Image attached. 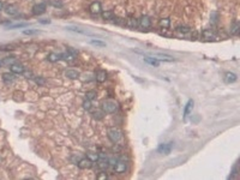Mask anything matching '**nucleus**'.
I'll list each match as a JSON object with an SVG mask.
<instances>
[{
    "label": "nucleus",
    "instance_id": "obj_42",
    "mask_svg": "<svg viewBox=\"0 0 240 180\" xmlns=\"http://www.w3.org/2000/svg\"><path fill=\"white\" fill-rule=\"evenodd\" d=\"M0 67H1V63H0Z\"/></svg>",
    "mask_w": 240,
    "mask_h": 180
},
{
    "label": "nucleus",
    "instance_id": "obj_17",
    "mask_svg": "<svg viewBox=\"0 0 240 180\" xmlns=\"http://www.w3.org/2000/svg\"><path fill=\"white\" fill-rule=\"evenodd\" d=\"M101 14H102V18L106 19V20H114L115 19V14H114L113 11H103V12H101Z\"/></svg>",
    "mask_w": 240,
    "mask_h": 180
},
{
    "label": "nucleus",
    "instance_id": "obj_38",
    "mask_svg": "<svg viewBox=\"0 0 240 180\" xmlns=\"http://www.w3.org/2000/svg\"><path fill=\"white\" fill-rule=\"evenodd\" d=\"M13 49V46H1L0 47V51H12Z\"/></svg>",
    "mask_w": 240,
    "mask_h": 180
},
{
    "label": "nucleus",
    "instance_id": "obj_7",
    "mask_svg": "<svg viewBox=\"0 0 240 180\" xmlns=\"http://www.w3.org/2000/svg\"><path fill=\"white\" fill-rule=\"evenodd\" d=\"M77 166L81 169H89V168H91L93 162L89 159H87V157L85 159H79V161L77 162Z\"/></svg>",
    "mask_w": 240,
    "mask_h": 180
},
{
    "label": "nucleus",
    "instance_id": "obj_8",
    "mask_svg": "<svg viewBox=\"0 0 240 180\" xmlns=\"http://www.w3.org/2000/svg\"><path fill=\"white\" fill-rule=\"evenodd\" d=\"M69 31H73V33H77V34H82V35H88V36H94L93 33L88 31L87 29H82V28H78V26H67L66 28Z\"/></svg>",
    "mask_w": 240,
    "mask_h": 180
},
{
    "label": "nucleus",
    "instance_id": "obj_16",
    "mask_svg": "<svg viewBox=\"0 0 240 180\" xmlns=\"http://www.w3.org/2000/svg\"><path fill=\"white\" fill-rule=\"evenodd\" d=\"M5 12H6L7 14H10V16H17V14H18V10H17V7L13 6V5H7V6L5 7Z\"/></svg>",
    "mask_w": 240,
    "mask_h": 180
},
{
    "label": "nucleus",
    "instance_id": "obj_26",
    "mask_svg": "<svg viewBox=\"0 0 240 180\" xmlns=\"http://www.w3.org/2000/svg\"><path fill=\"white\" fill-rule=\"evenodd\" d=\"M89 43L93 45V46H96V47H106V46H107L106 42H103V41H101V40H97V39H96V40H95V39L90 40Z\"/></svg>",
    "mask_w": 240,
    "mask_h": 180
},
{
    "label": "nucleus",
    "instance_id": "obj_24",
    "mask_svg": "<svg viewBox=\"0 0 240 180\" xmlns=\"http://www.w3.org/2000/svg\"><path fill=\"white\" fill-rule=\"evenodd\" d=\"M47 60L51 61V63H57L58 60H60V54H57V53H49L47 55Z\"/></svg>",
    "mask_w": 240,
    "mask_h": 180
},
{
    "label": "nucleus",
    "instance_id": "obj_6",
    "mask_svg": "<svg viewBox=\"0 0 240 180\" xmlns=\"http://www.w3.org/2000/svg\"><path fill=\"white\" fill-rule=\"evenodd\" d=\"M138 25H139L140 28H144V29L150 28V25H151V19H150V17L146 16V14L142 16V17L138 19Z\"/></svg>",
    "mask_w": 240,
    "mask_h": 180
},
{
    "label": "nucleus",
    "instance_id": "obj_30",
    "mask_svg": "<svg viewBox=\"0 0 240 180\" xmlns=\"http://www.w3.org/2000/svg\"><path fill=\"white\" fill-rule=\"evenodd\" d=\"M96 97V91H94V90H91V91H87V94H85V98L87 100H94Z\"/></svg>",
    "mask_w": 240,
    "mask_h": 180
},
{
    "label": "nucleus",
    "instance_id": "obj_11",
    "mask_svg": "<svg viewBox=\"0 0 240 180\" xmlns=\"http://www.w3.org/2000/svg\"><path fill=\"white\" fill-rule=\"evenodd\" d=\"M45 12H46V4H43V2L36 4L32 7V14H35V16H40V14H42Z\"/></svg>",
    "mask_w": 240,
    "mask_h": 180
},
{
    "label": "nucleus",
    "instance_id": "obj_20",
    "mask_svg": "<svg viewBox=\"0 0 240 180\" xmlns=\"http://www.w3.org/2000/svg\"><path fill=\"white\" fill-rule=\"evenodd\" d=\"M87 159H89L91 162H97L100 160V155L97 153H94V151H88L87 153Z\"/></svg>",
    "mask_w": 240,
    "mask_h": 180
},
{
    "label": "nucleus",
    "instance_id": "obj_25",
    "mask_svg": "<svg viewBox=\"0 0 240 180\" xmlns=\"http://www.w3.org/2000/svg\"><path fill=\"white\" fill-rule=\"evenodd\" d=\"M2 81L5 83H11L14 81V75L11 72V73H4L2 75Z\"/></svg>",
    "mask_w": 240,
    "mask_h": 180
},
{
    "label": "nucleus",
    "instance_id": "obj_9",
    "mask_svg": "<svg viewBox=\"0 0 240 180\" xmlns=\"http://www.w3.org/2000/svg\"><path fill=\"white\" fill-rule=\"evenodd\" d=\"M10 71L13 75H23L24 73V66L22 64H11Z\"/></svg>",
    "mask_w": 240,
    "mask_h": 180
},
{
    "label": "nucleus",
    "instance_id": "obj_29",
    "mask_svg": "<svg viewBox=\"0 0 240 180\" xmlns=\"http://www.w3.org/2000/svg\"><path fill=\"white\" fill-rule=\"evenodd\" d=\"M28 26V23H17V24H8V29H18V28H25Z\"/></svg>",
    "mask_w": 240,
    "mask_h": 180
},
{
    "label": "nucleus",
    "instance_id": "obj_23",
    "mask_svg": "<svg viewBox=\"0 0 240 180\" xmlns=\"http://www.w3.org/2000/svg\"><path fill=\"white\" fill-rule=\"evenodd\" d=\"M158 25H160L162 29H168V28L171 26V19H169V18H162V19H160Z\"/></svg>",
    "mask_w": 240,
    "mask_h": 180
},
{
    "label": "nucleus",
    "instance_id": "obj_4",
    "mask_svg": "<svg viewBox=\"0 0 240 180\" xmlns=\"http://www.w3.org/2000/svg\"><path fill=\"white\" fill-rule=\"evenodd\" d=\"M148 57H151L158 61H174V58L167 54H162V53H150L148 54Z\"/></svg>",
    "mask_w": 240,
    "mask_h": 180
},
{
    "label": "nucleus",
    "instance_id": "obj_40",
    "mask_svg": "<svg viewBox=\"0 0 240 180\" xmlns=\"http://www.w3.org/2000/svg\"><path fill=\"white\" fill-rule=\"evenodd\" d=\"M41 23H43V24H47V23H49V20H40Z\"/></svg>",
    "mask_w": 240,
    "mask_h": 180
},
{
    "label": "nucleus",
    "instance_id": "obj_13",
    "mask_svg": "<svg viewBox=\"0 0 240 180\" xmlns=\"http://www.w3.org/2000/svg\"><path fill=\"white\" fill-rule=\"evenodd\" d=\"M237 79H238V76H237L235 73H233V72H227V73L225 75V81H226V83H228V84L237 82Z\"/></svg>",
    "mask_w": 240,
    "mask_h": 180
},
{
    "label": "nucleus",
    "instance_id": "obj_41",
    "mask_svg": "<svg viewBox=\"0 0 240 180\" xmlns=\"http://www.w3.org/2000/svg\"><path fill=\"white\" fill-rule=\"evenodd\" d=\"M2 6H4V4H2V1H1V0H0V11H1V10H2Z\"/></svg>",
    "mask_w": 240,
    "mask_h": 180
},
{
    "label": "nucleus",
    "instance_id": "obj_22",
    "mask_svg": "<svg viewBox=\"0 0 240 180\" xmlns=\"http://www.w3.org/2000/svg\"><path fill=\"white\" fill-rule=\"evenodd\" d=\"M65 75H66V77L70 78V79H77V78L79 77V72L76 71V70H69V71H66Z\"/></svg>",
    "mask_w": 240,
    "mask_h": 180
},
{
    "label": "nucleus",
    "instance_id": "obj_14",
    "mask_svg": "<svg viewBox=\"0 0 240 180\" xmlns=\"http://www.w3.org/2000/svg\"><path fill=\"white\" fill-rule=\"evenodd\" d=\"M192 108H193V101H192V100H189L187 103L185 104V109H184V120H186V118H187V115L190 114V112L192 110Z\"/></svg>",
    "mask_w": 240,
    "mask_h": 180
},
{
    "label": "nucleus",
    "instance_id": "obj_3",
    "mask_svg": "<svg viewBox=\"0 0 240 180\" xmlns=\"http://www.w3.org/2000/svg\"><path fill=\"white\" fill-rule=\"evenodd\" d=\"M108 138L113 142V143H118L120 139L122 138V133H121V131L118 130V129H111L109 131H108Z\"/></svg>",
    "mask_w": 240,
    "mask_h": 180
},
{
    "label": "nucleus",
    "instance_id": "obj_28",
    "mask_svg": "<svg viewBox=\"0 0 240 180\" xmlns=\"http://www.w3.org/2000/svg\"><path fill=\"white\" fill-rule=\"evenodd\" d=\"M103 116H105V112L102 110H96V112H94L93 113V118L94 119H96V120H101V119H103Z\"/></svg>",
    "mask_w": 240,
    "mask_h": 180
},
{
    "label": "nucleus",
    "instance_id": "obj_19",
    "mask_svg": "<svg viewBox=\"0 0 240 180\" xmlns=\"http://www.w3.org/2000/svg\"><path fill=\"white\" fill-rule=\"evenodd\" d=\"M240 31V24L239 22H233V24L231 25V34L234 36H238Z\"/></svg>",
    "mask_w": 240,
    "mask_h": 180
},
{
    "label": "nucleus",
    "instance_id": "obj_10",
    "mask_svg": "<svg viewBox=\"0 0 240 180\" xmlns=\"http://www.w3.org/2000/svg\"><path fill=\"white\" fill-rule=\"evenodd\" d=\"M89 10H90V12H91L93 14H100V13L102 12L101 2H100V1H94V2L90 5Z\"/></svg>",
    "mask_w": 240,
    "mask_h": 180
},
{
    "label": "nucleus",
    "instance_id": "obj_33",
    "mask_svg": "<svg viewBox=\"0 0 240 180\" xmlns=\"http://www.w3.org/2000/svg\"><path fill=\"white\" fill-rule=\"evenodd\" d=\"M127 25H128V26H131V28H136V26L138 25V22H137L136 19H133V18H132V19H128V23H127Z\"/></svg>",
    "mask_w": 240,
    "mask_h": 180
},
{
    "label": "nucleus",
    "instance_id": "obj_31",
    "mask_svg": "<svg viewBox=\"0 0 240 180\" xmlns=\"http://www.w3.org/2000/svg\"><path fill=\"white\" fill-rule=\"evenodd\" d=\"M91 101L90 100H85L84 102H83V108L85 109V110H90L91 109Z\"/></svg>",
    "mask_w": 240,
    "mask_h": 180
},
{
    "label": "nucleus",
    "instance_id": "obj_21",
    "mask_svg": "<svg viewBox=\"0 0 240 180\" xmlns=\"http://www.w3.org/2000/svg\"><path fill=\"white\" fill-rule=\"evenodd\" d=\"M60 59H63V60H65V61H73V60L76 59V57L72 55L71 53H69V52L66 51L65 53H61V54H60Z\"/></svg>",
    "mask_w": 240,
    "mask_h": 180
},
{
    "label": "nucleus",
    "instance_id": "obj_5",
    "mask_svg": "<svg viewBox=\"0 0 240 180\" xmlns=\"http://www.w3.org/2000/svg\"><path fill=\"white\" fill-rule=\"evenodd\" d=\"M173 149V143L169 142V143H163V144H160L158 148H157V151L162 155H169L171 151Z\"/></svg>",
    "mask_w": 240,
    "mask_h": 180
},
{
    "label": "nucleus",
    "instance_id": "obj_12",
    "mask_svg": "<svg viewBox=\"0 0 240 180\" xmlns=\"http://www.w3.org/2000/svg\"><path fill=\"white\" fill-rule=\"evenodd\" d=\"M95 79H96V82H99V83H103V82L107 79V72L103 71V70H99V71L95 73Z\"/></svg>",
    "mask_w": 240,
    "mask_h": 180
},
{
    "label": "nucleus",
    "instance_id": "obj_2",
    "mask_svg": "<svg viewBox=\"0 0 240 180\" xmlns=\"http://www.w3.org/2000/svg\"><path fill=\"white\" fill-rule=\"evenodd\" d=\"M113 169H114V172L118 173V174H124V173L127 171V162L124 161L122 159L117 160L115 165L113 166Z\"/></svg>",
    "mask_w": 240,
    "mask_h": 180
},
{
    "label": "nucleus",
    "instance_id": "obj_27",
    "mask_svg": "<svg viewBox=\"0 0 240 180\" xmlns=\"http://www.w3.org/2000/svg\"><path fill=\"white\" fill-rule=\"evenodd\" d=\"M175 30L179 31V33H181V34H187V33H190L191 29H190L187 25H178V26L175 28Z\"/></svg>",
    "mask_w": 240,
    "mask_h": 180
},
{
    "label": "nucleus",
    "instance_id": "obj_1",
    "mask_svg": "<svg viewBox=\"0 0 240 180\" xmlns=\"http://www.w3.org/2000/svg\"><path fill=\"white\" fill-rule=\"evenodd\" d=\"M101 108L105 112V114H113L118 110V103L112 100H106L101 103Z\"/></svg>",
    "mask_w": 240,
    "mask_h": 180
},
{
    "label": "nucleus",
    "instance_id": "obj_35",
    "mask_svg": "<svg viewBox=\"0 0 240 180\" xmlns=\"http://www.w3.org/2000/svg\"><path fill=\"white\" fill-rule=\"evenodd\" d=\"M38 31L37 30H24L23 34L24 35H34V34H37Z\"/></svg>",
    "mask_w": 240,
    "mask_h": 180
},
{
    "label": "nucleus",
    "instance_id": "obj_15",
    "mask_svg": "<svg viewBox=\"0 0 240 180\" xmlns=\"http://www.w3.org/2000/svg\"><path fill=\"white\" fill-rule=\"evenodd\" d=\"M143 60H144V63H146V64H149V65H151V66H155V67H157V66L160 65V61H158V60H156V59L151 58V57H148V55H145V57L143 58Z\"/></svg>",
    "mask_w": 240,
    "mask_h": 180
},
{
    "label": "nucleus",
    "instance_id": "obj_32",
    "mask_svg": "<svg viewBox=\"0 0 240 180\" xmlns=\"http://www.w3.org/2000/svg\"><path fill=\"white\" fill-rule=\"evenodd\" d=\"M13 96H14V100H16V101H22V100H23V92H22V91H16V92L13 94Z\"/></svg>",
    "mask_w": 240,
    "mask_h": 180
},
{
    "label": "nucleus",
    "instance_id": "obj_36",
    "mask_svg": "<svg viewBox=\"0 0 240 180\" xmlns=\"http://www.w3.org/2000/svg\"><path fill=\"white\" fill-rule=\"evenodd\" d=\"M96 178H97V179H99V180H102V179H108V175H107V174H106V173H103V172H102V173H100V174H99V175H97V177H96Z\"/></svg>",
    "mask_w": 240,
    "mask_h": 180
},
{
    "label": "nucleus",
    "instance_id": "obj_39",
    "mask_svg": "<svg viewBox=\"0 0 240 180\" xmlns=\"http://www.w3.org/2000/svg\"><path fill=\"white\" fill-rule=\"evenodd\" d=\"M35 82H36L38 85H42V84H45V83H46V81H45L43 78H35Z\"/></svg>",
    "mask_w": 240,
    "mask_h": 180
},
{
    "label": "nucleus",
    "instance_id": "obj_18",
    "mask_svg": "<svg viewBox=\"0 0 240 180\" xmlns=\"http://www.w3.org/2000/svg\"><path fill=\"white\" fill-rule=\"evenodd\" d=\"M202 36H203L205 40H208V41L215 40V34H214L211 30H208V29H205V30L202 31Z\"/></svg>",
    "mask_w": 240,
    "mask_h": 180
},
{
    "label": "nucleus",
    "instance_id": "obj_37",
    "mask_svg": "<svg viewBox=\"0 0 240 180\" xmlns=\"http://www.w3.org/2000/svg\"><path fill=\"white\" fill-rule=\"evenodd\" d=\"M211 22H213L214 24H216V23H217V13H216V12L211 13Z\"/></svg>",
    "mask_w": 240,
    "mask_h": 180
},
{
    "label": "nucleus",
    "instance_id": "obj_34",
    "mask_svg": "<svg viewBox=\"0 0 240 180\" xmlns=\"http://www.w3.org/2000/svg\"><path fill=\"white\" fill-rule=\"evenodd\" d=\"M67 52H69V53H71L72 55H75L76 58H77V55H78V51H77V49H75V48H72V47H69V48H67Z\"/></svg>",
    "mask_w": 240,
    "mask_h": 180
}]
</instances>
